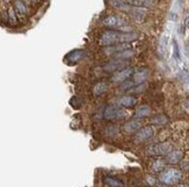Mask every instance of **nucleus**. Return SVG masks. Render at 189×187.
I'll use <instances>...</instances> for the list:
<instances>
[{
    "label": "nucleus",
    "mask_w": 189,
    "mask_h": 187,
    "mask_svg": "<svg viewBox=\"0 0 189 187\" xmlns=\"http://www.w3.org/2000/svg\"><path fill=\"white\" fill-rule=\"evenodd\" d=\"M85 56H86V51H85V50H80V49L73 50V51H71V52L66 56L65 60L67 61L69 65H75V64L79 62Z\"/></svg>",
    "instance_id": "nucleus-5"
},
{
    "label": "nucleus",
    "mask_w": 189,
    "mask_h": 187,
    "mask_svg": "<svg viewBox=\"0 0 189 187\" xmlns=\"http://www.w3.org/2000/svg\"><path fill=\"white\" fill-rule=\"evenodd\" d=\"M185 25H186V27L189 29V15L187 16V19H186V21H185Z\"/></svg>",
    "instance_id": "nucleus-25"
},
{
    "label": "nucleus",
    "mask_w": 189,
    "mask_h": 187,
    "mask_svg": "<svg viewBox=\"0 0 189 187\" xmlns=\"http://www.w3.org/2000/svg\"><path fill=\"white\" fill-rule=\"evenodd\" d=\"M181 158H182V153L180 150H175V151H171L167 154V162L172 163V164H175V163L180 162Z\"/></svg>",
    "instance_id": "nucleus-15"
},
{
    "label": "nucleus",
    "mask_w": 189,
    "mask_h": 187,
    "mask_svg": "<svg viewBox=\"0 0 189 187\" xmlns=\"http://www.w3.org/2000/svg\"><path fill=\"white\" fill-rule=\"evenodd\" d=\"M132 68L130 67H125V68L121 69V71H117L113 76H111V81L113 82H116V83H121V82H125L129 79V77L131 76L132 74Z\"/></svg>",
    "instance_id": "nucleus-6"
},
{
    "label": "nucleus",
    "mask_w": 189,
    "mask_h": 187,
    "mask_svg": "<svg viewBox=\"0 0 189 187\" xmlns=\"http://www.w3.org/2000/svg\"><path fill=\"white\" fill-rule=\"evenodd\" d=\"M138 38V35L135 33H123L117 30H107L101 34L99 38V44L103 46H110L115 44L129 43Z\"/></svg>",
    "instance_id": "nucleus-1"
},
{
    "label": "nucleus",
    "mask_w": 189,
    "mask_h": 187,
    "mask_svg": "<svg viewBox=\"0 0 189 187\" xmlns=\"http://www.w3.org/2000/svg\"><path fill=\"white\" fill-rule=\"evenodd\" d=\"M136 103H137V99L132 96H123L117 101V104L124 107H132L133 105H136Z\"/></svg>",
    "instance_id": "nucleus-13"
},
{
    "label": "nucleus",
    "mask_w": 189,
    "mask_h": 187,
    "mask_svg": "<svg viewBox=\"0 0 189 187\" xmlns=\"http://www.w3.org/2000/svg\"><path fill=\"white\" fill-rule=\"evenodd\" d=\"M125 66H127V61H123L122 59H115L103 65L102 68L104 72H115L117 69H123Z\"/></svg>",
    "instance_id": "nucleus-8"
},
{
    "label": "nucleus",
    "mask_w": 189,
    "mask_h": 187,
    "mask_svg": "<svg viewBox=\"0 0 189 187\" xmlns=\"http://www.w3.org/2000/svg\"><path fill=\"white\" fill-rule=\"evenodd\" d=\"M104 183L107 184L108 186L110 187H123V183L119 180V179L116 178H113V177H107V178H104Z\"/></svg>",
    "instance_id": "nucleus-18"
},
{
    "label": "nucleus",
    "mask_w": 189,
    "mask_h": 187,
    "mask_svg": "<svg viewBox=\"0 0 189 187\" xmlns=\"http://www.w3.org/2000/svg\"><path fill=\"white\" fill-rule=\"evenodd\" d=\"M148 76V69H142V71H138L137 73H135L133 75V84H140L143 82L146 81V79Z\"/></svg>",
    "instance_id": "nucleus-12"
},
{
    "label": "nucleus",
    "mask_w": 189,
    "mask_h": 187,
    "mask_svg": "<svg viewBox=\"0 0 189 187\" xmlns=\"http://www.w3.org/2000/svg\"><path fill=\"white\" fill-rule=\"evenodd\" d=\"M103 116H104V118H106V119H108V120H111V119L124 118L125 116H128V112H127V111H124L123 109H121V107L110 105V106H107V107H106Z\"/></svg>",
    "instance_id": "nucleus-4"
},
{
    "label": "nucleus",
    "mask_w": 189,
    "mask_h": 187,
    "mask_svg": "<svg viewBox=\"0 0 189 187\" xmlns=\"http://www.w3.org/2000/svg\"><path fill=\"white\" fill-rule=\"evenodd\" d=\"M151 113V109L148 105H140L135 112V117L136 118H144V117H148Z\"/></svg>",
    "instance_id": "nucleus-14"
},
{
    "label": "nucleus",
    "mask_w": 189,
    "mask_h": 187,
    "mask_svg": "<svg viewBox=\"0 0 189 187\" xmlns=\"http://www.w3.org/2000/svg\"><path fill=\"white\" fill-rule=\"evenodd\" d=\"M102 23L104 25H107L109 28H121L125 25V21L119 16H116V15H110V16H107L104 20L102 21Z\"/></svg>",
    "instance_id": "nucleus-7"
},
{
    "label": "nucleus",
    "mask_w": 189,
    "mask_h": 187,
    "mask_svg": "<svg viewBox=\"0 0 189 187\" xmlns=\"http://www.w3.org/2000/svg\"><path fill=\"white\" fill-rule=\"evenodd\" d=\"M153 128L152 127H144V128H140L137 134L135 136V141L136 142H143V141H146L150 138H152L153 135Z\"/></svg>",
    "instance_id": "nucleus-9"
},
{
    "label": "nucleus",
    "mask_w": 189,
    "mask_h": 187,
    "mask_svg": "<svg viewBox=\"0 0 189 187\" xmlns=\"http://www.w3.org/2000/svg\"><path fill=\"white\" fill-rule=\"evenodd\" d=\"M5 1H6V2H8V1H9V0H5Z\"/></svg>",
    "instance_id": "nucleus-27"
},
{
    "label": "nucleus",
    "mask_w": 189,
    "mask_h": 187,
    "mask_svg": "<svg viewBox=\"0 0 189 187\" xmlns=\"http://www.w3.org/2000/svg\"><path fill=\"white\" fill-rule=\"evenodd\" d=\"M172 151V147L167 142L152 144L146 149V153L151 156H158V155H167Z\"/></svg>",
    "instance_id": "nucleus-3"
},
{
    "label": "nucleus",
    "mask_w": 189,
    "mask_h": 187,
    "mask_svg": "<svg viewBox=\"0 0 189 187\" xmlns=\"http://www.w3.org/2000/svg\"><path fill=\"white\" fill-rule=\"evenodd\" d=\"M131 56H133V51H131L130 49L115 54V57L117 58V59H127V58H130Z\"/></svg>",
    "instance_id": "nucleus-22"
},
{
    "label": "nucleus",
    "mask_w": 189,
    "mask_h": 187,
    "mask_svg": "<svg viewBox=\"0 0 189 187\" xmlns=\"http://www.w3.org/2000/svg\"><path fill=\"white\" fill-rule=\"evenodd\" d=\"M14 11H17V14L25 15L27 13V7L22 0H14Z\"/></svg>",
    "instance_id": "nucleus-17"
},
{
    "label": "nucleus",
    "mask_w": 189,
    "mask_h": 187,
    "mask_svg": "<svg viewBox=\"0 0 189 187\" xmlns=\"http://www.w3.org/2000/svg\"><path fill=\"white\" fill-rule=\"evenodd\" d=\"M34 1H38V0H34Z\"/></svg>",
    "instance_id": "nucleus-28"
},
{
    "label": "nucleus",
    "mask_w": 189,
    "mask_h": 187,
    "mask_svg": "<svg viewBox=\"0 0 189 187\" xmlns=\"http://www.w3.org/2000/svg\"><path fill=\"white\" fill-rule=\"evenodd\" d=\"M8 19L12 23H17V16H15V12H14L13 8H11L8 11Z\"/></svg>",
    "instance_id": "nucleus-24"
},
{
    "label": "nucleus",
    "mask_w": 189,
    "mask_h": 187,
    "mask_svg": "<svg viewBox=\"0 0 189 187\" xmlns=\"http://www.w3.org/2000/svg\"><path fill=\"white\" fill-rule=\"evenodd\" d=\"M179 1H182V0H179Z\"/></svg>",
    "instance_id": "nucleus-29"
},
{
    "label": "nucleus",
    "mask_w": 189,
    "mask_h": 187,
    "mask_svg": "<svg viewBox=\"0 0 189 187\" xmlns=\"http://www.w3.org/2000/svg\"><path fill=\"white\" fill-rule=\"evenodd\" d=\"M130 49V45L127 44V43H122V44H115V45H110V46H106L103 49V52L106 54H111V53H119L122 51H125V50Z\"/></svg>",
    "instance_id": "nucleus-10"
},
{
    "label": "nucleus",
    "mask_w": 189,
    "mask_h": 187,
    "mask_svg": "<svg viewBox=\"0 0 189 187\" xmlns=\"http://www.w3.org/2000/svg\"><path fill=\"white\" fill-rule=\"evenodd\" d=\"M181 179V172L177 169H167L160 175V180L166 185L177 184Z\"/></svg>",
    "instance_id": "nucleus-2"
},
{
    "label": "nucleus",
    "mask_w": 189,
    "mask_h": 187,
    "mask_svg": "<svg viewBox=\"0 0 189 187\" xmlns=\"http://www.w3.org/2000/svg\"><path fill=\"white\" fill-rule=\"evenodd\" d=\"M164 167H165V162L161 161V159H158L156 162H153L152 164V170L154 172H160V171L164 170Z\"/></svg>",
    "instance_id": "nucleus-21"
},
{
    "label": "nucleus",
    "mask_w": 189,
    "mask_h": 187,
    "mask_svg": "<svg viewBox=\"0 0 189 187\" xmlns=\"http://www.w3.org/2000/svg\"><path fill=\"white\" fill-rule=\"evenodd\" d=\"M130 5L137 6V7H144V6H150L151 1L150 0H127Z\"/></svg>",
    "instance_id": "nucleus-20"
},
{
    "label": "nucleus",
    "mask_w": 189,
    "mask_h": 187,
    "mask_svg": "<svg viewBox=\"0 0 189 187\" xmlns=\"http://www.w3.org/2000/svg\"><path fill=\"white\" fill-rule=\"evenodd\" d=\"M151 121H152L154 125H159V126H162V125H165L166 122L168 121V119L166 118L164 114H158V116H154V117L151 119Z\"/></svg>",
    "instance_id": "nucleus-19"
},
{
    "label": "nucleus",
    "mask_w": 189,
    "mask_h": 187,
    "mask_svg": "<svg viewBox=\"0 0 189 187\" xmlns=\"http://www.w3.org/2000/svg\"><path fill=\"white\" fill-rule=\"evenodd\" d=\"M108 89V85L107 83L104 82H99L93 87V95L94 96H101L103 93H106Z\"/></svg>",
    "instance_id": "nucleus-16"
},
{
    "label": "nucleus",
    "mask_w": 189,
    "mask_h": 187,
    "mask_svg": "<svg viewBox=\"0 0 189 187\" xmlns=\"http://www.w3.org/2000/svg\"><path fill=\"white\" fill-rule=\"evenodd\" d=\"M177 187H188V186H186V185H179Z\"/></svg>",
    "instance_id": "nucleus-26"
},
{
    "label": "nucleus",
    "mask_w": 189,
    "mask_h": 187,
    "mask_svg": "<svg viewBox=\"0 0 189 187\" xmlns=\"http://www.w3.org/2000/svg\"><path fill=\"white\" fill-rule=\"evenodd\" d=\"M173 48H174V58L177 60H180V51H179V45H177V42L174 39L173 41Z\"/></svg>",
    "instance_id": "nucleus-23"
},
{
    "label": "nucleus",
    "mask_w": 189,
    "mask_h": 187,
    "mask_svg": "<svg viewBox=\"0 0 189 187\" xmlns=\"http://www.w3.org/2000/svg\"><path fill=\"white\" fill-rule=\"evenodd\" d=\"M142 126V122L137 119H133V120H130L124 124V130L127 133H133L136 130H138Z\"/></svg>",
    "instance_id": "nucleus-11"
}]
</instances>
